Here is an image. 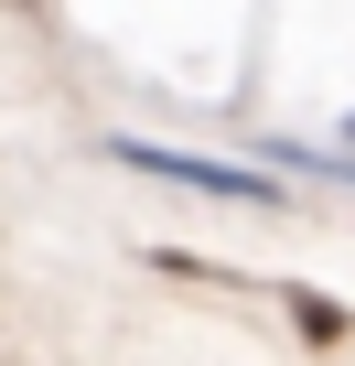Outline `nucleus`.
Wrapping results in <instances>:
<instances>
[{
	"label": "nucleus",
	"instance_id": "nucleus-2",
	"mask_svg": "<svg viewBox=\"0 0 355 366\" xmlns=\"http://www.w3.org/2000/svg\"><path fill=\"white\" fill-rule=\"evenodd\" d=\"M344 140H355V108H344Z\"/></svg>",
	"mask_w": 355,
	"mask_h": 366
},
{
	"label": "nucleus",
	"instance_id": "nucleus-1",
	"mask_svg": "<svg viewBox=\"0 0 355 366\" xmlns=\"http://www.w3.org/2000/svg\"><path fill=\"white\" fill-rule=\"evenodd\" d=\"M129 172H161V183H184V194H216V205H280V162H205V151H161V140H108Z\"/></svg>",
	"mask_w": 355,
	"mask_h": 366
}]
</instances>
